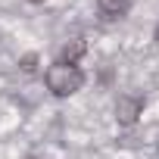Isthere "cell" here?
Segmentation results:
<instances>
[{
	"label": "cell",
	"mask_w": 159,
	"mask_h": 159,
	"mask_svg": "<svg viewBox=\"0 0 159 159\" xmlns=\"http://www.w3.org/2000/svg\"><path fill=\"white\" fill-rule=\"evenodd\" d=\"M153 41H156V47H159V28H156V31H153Z\"/></svg>",
	"instance_id": "6"
},
{
	"label": "cell",
	"mask_w": 159,
	"mask_h": 159,
	"mask_svg": "<svg viewBox=\"0 0 159 159\" xmlns=\"http://www.w3.org/2000/svg\"><path fill=\"white\" fill-rule=\"evenodd\" d=\"M143 116V100L137 94H122L116 100V125L119 128H134Z\"/></svg>",
	"instance_id": "2"
},
{
	"label": "cell",
	"mask_w": 159,
	"mask_h": 159,
	"mask_svg": "<svg viewBox=\"0 0 159 159\" xmlns=\"http://www.w3.org/2000/svg\"><path fill=\"white\" fill-rule=\"evenodd\" d=\"M38 62H41L38 53H25V56L19 59V69H22L25 75H34V72H38Z\"/></svg>",
	"instance_id": "5"
},
{
	"label": "cell",
	"mask_w": 159,
	"mask_h": 159,
	"mask_svg": "<svg viewBox=\"0 0 159 159\" xmlns=\"http://www.w3.org/2000/svg\"><path fill=\"white\" fill-rule=\"evenodd\" d=\"M84 50H88L84 38H72L69 44H62V50H59V62H72V66H78V59L84 56Z\"/></svg>",
	"instance_id": "4"
},
{
	"label": "cell",
	"mask_w": 159,
	"mask_h": 159,
	"mask_svg": "<svg viewBox=\"0 0 159 159\" xmlns=\"http://www.w3.org/2000/svg\"><path fill=\"white\" fill-rule=\"evenodd\" d=\"M84 72H81V66H72V62H50L47 66V72H44V84H47V91L53 94V97H72V94H78L84 88Z\"/></svg>",
	"instance_id": "1"
},
{
	"label": "cell",
	"mask_w": 159,
	"mask_h": 159,
	"mask_svg": "<svg viewBox=\"0 0 159 159\" xmlns=\"http://www.w3.org/2000/svg\"><path fill=\"white\" fill-rule=\"evenodd\" d=\"M28 3H34V7H41V3H47V0H28Z\"/></svg>",
	"instance_id": "7"
},
{
	"label": "cell",
	"mask_w": 159,
	"mask_h": 159,
	"mask_svg": "<svg viewBox=\"0 0 159 159\" xmlns=\"http://www.w3.org/2000/svg\"><path fill=\"white\" fill-rule=\"evenodd\" d=\"M131 13V0H97V16L103 22H119Z\"/></svg>",
	"instance_id": "3"
}]
</instances>
